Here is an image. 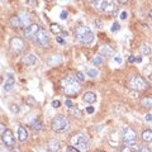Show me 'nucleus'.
Segmentation results:
<instances>
[{
  "instance_id": "1",
  "label": "nucleus",
  "mask_w": 152,
  "mask_h": 152,
  "mask_svg": "<svg viewBox=\"0 0 152 152\" xmlns=\"http://www.w3.org/2000/svg\"><path fill=\"white\" fill-rule=\"evenodd\" d=\"M81 86L76 83V79L72 76H66L61 80V90L66 95H75L80 91Z\"/></svg>"
},
{
  "instance_id": "2",
  "label": "nucleus",
  "mask_w": 152,
  "mask_h": 152,
  "mask_svg": "<svg viewBox=\"0 0 152 152\" xmlns=\"http://www.w3.org/2000/svg\"><path fill=\"white\" fill-rule=\"evenodd\" d=\"M75 37L77 38L79 42H81L84 45H89L94 41V34L93 32L90 31V28H88L86 26H80L75 29Z\"/></svg>"
},
{
  "instance_id": "3",
  "label": "nucleus",
  "mask_w": 152,
  "mask_h": 152,
  "mask_svg": "<svg viewBox=\"0 0 152 152\" xmlns=\"http://www.w3.org/2000/svg\"><path fill=\"white\" fill-rule=\"evenodd\" d=\"M71 146L75 147L76 150L85 152L89 150V140L83 133H76V134L71 137Z\"/></svg>"
},
{
  "instance_id": "4",
  "label": "nucleus",
  "mask_w": 152,
  "mask_h": 152,
  "mask_svg": "<svg viewBox=\"0 0 152 152\" xmlns=\"http://www.w3.org/2000/svg\"><path fill=\"white\" fill-rule=\"evenodd\" d=\"M52 129L56 132H66L70 129V123L67 121V118L64 115H56L51 123Z\"/></svg>"
},
{
  "instance_id": "5",
  "label": "nucleus",
  "mask_w": 152,
  "mask_h": 152,
  "mask_svg": "<svg viewBox=\"0 0 152 152\" xmlns=\"http://www.w3.org/2000/svg\"><path fill=\"white\" fill-rule=\"evenodd\" d=\"M136 138H137V134L132 128L126 127L123 129V142H124V145H134Z\"/></svg>"
},
{
  "instance_id": "6",
  "label": "nucleus",
  "mask_w": 152,
  "mask_h": 152,
  "mask_svg": "<svg viewBox=\"0 0 152 152\" xmlns=\"http://www.w3.org/2000/svg\"><path fill=\"white\" fill-rule=\"evenodd\" d=\"M34 39L37 43L42 47H50V39H48V36H47L45 29H39V32H38L37 36L34 37Z\"/></svg>"
},
{
  "instance_id": "7",
  "label": "nucleus",
  "mask_w": 152,
  "mask_h": 152,
  "mask_svg": "<svg viewBox=\"0 0 152 152\" xmlns=\"http://www.w3.org/2000/svg\"><path fill=\"white\" fill-rule=\"evenodd\" d=\"M39 26L38 24H31L29 27H26L24 31H23V36L26 38H32V37H36L37 33L39 32Z\"/></svg>"
},
{
  "instance_id": "8",
  "label": "nucleus",
  "mask_w": 152,
  "mask_h": 152,
  "mask_svg": "<svg viewBox=\"0 0 152 152\" xmlns=\"http://www.w3.org/2000/svg\"><path fill=\"white\" fill-rule=\"evenodd\" d=\"M10 47L15 53H19V52L23 51V48H24V43H23V41L20 39V38L14 37L10 39Z\"/></svg>"
},
{
  "instance_id": "9",
  "label": "nucleus",
  "mask_w": 152,
  "mask_h": 152,
  "mask_svg": "<svg viewBox=\"0 0 152 152\" xmlns=\"http://www.w3.org/2000/svg\"><path fill=\"white\" fill-rule=\"evenodd\" d=\"M1 141L7 147H13L14 146V134H13V132L10 129H7L5 133L1 136Z\"/></svg>"
},
{
  "instance_id": "10",
  "label": "nucleus",
  "mask_w": 152,
  "mask_h": 152,
  "mask_svg": "<svg viewBox=\"0 0 152 152\" xmlns=\"http://www.w3.org/2000/svg\"><path fill=\"white\" fill-rule=\"evenodd\" d=\"M132 86L138 89V90H143L147 88V83L145 79H142L141 76H134L133 77V81H132Z\"/></svg>"
},
{
  "instance_id": "11",
  "label": "nucleus",
  "mask_w": 152,
  "mask_h": 152,
  "mask_svg": "<svg viewBox=\"0 0 152 152\" xmlns=\"http://www.w3.org/2000/svg\"><path fill=\"white\" fill-rule=\"evenodd\" d=\"M141 147L138 145H124L121 148V152H140Z\"/></svg>"
},
{
  "instance_id": "12",
  "label": "nucleus",
  "mask_w": 152,
  "mask_h": 152,
  "mask_svg": "<svg viewBox=\"0 0 152 152\" xmlns=\"http://www.w3.org/2000/svg\"><path fill=\"white\" fill-rule=\"evenodd\" d=\"M14 84H15L14 76H13L12 74H9V75H8L7 81H5V84H4V90H5V91H9V90H12L13 86H14Z\"/></svg>"
},
{
  "instance_id": "13",
  "label": "nucleus",
  "mask_w": 152,
  "mask_h": 152,
  "mask_svg": "<svg viewBox=\"0 0 152 152\" xmlns=\"http://www.w3.org/2000/svg\"><path fill=\"white\" fill-rule=\"evenodd\" d=\"M100 9L104 13H112L114 10V3L113 1H103Z\"/></svg>"
},
{
  "instance_id": "14",
  "label": "nucleus",
  "mask_w": 152,
  "mask_h": 152,
  "mask_svg": "<svg viewBox=\"0 0 152 152\" xmlns=\"http://www.w3.org/2000/svg\"><path fill=\"white\" fill-rule=\"evenodd\" d=\"M28 138V131L24 127H19L18 128V140L20 142H24Z\"/></svg>"
},
{
  "instance_id": "15",
  "label": "nucleus",
  "mask_w": 152,
  "mask_h": 152,
  "mask_svg": "<svg viewBox=\"0 0 152 152\" xmlns=\"http://www.w3.org/2000/svg\"><path fill=\"white\" fill-rule=\"evenodd\" d=\"M48 150H50L51 152H56V151H58V150H60V142L57 141L56 138L50 140V142H48Z\"/></svg>"
},
{
  "instance_id": "16",
  "label": "nucleus",
  "mask_w": 152,
  "mask_h": 152,
  "mask_svg": "<svg viewBox=\"0 0 152 152\" xmlns=\"http://www.w3.org/2000/svg\"><path fill=\"white\" fill-rule=\"evenodd\" d=\"M23 62H24L27 66H33L37 64V57L34 55H28L23 58Z\"/></svg>"
},
{
  "instance_id": "17",
  "label": "nucleus",
  "mask_w": 152,
  "mask_h": 152,
  "mask_svg": "<svg viewBox=\"0 0 152 152\" xmlns=\"http://www.w3.org/2000/svg\"><path fill=\"white\" fill-rule=\"evenodd\" d=\"M84 100L86 102V103H95L96 102V95H95L93 91H86L84 94Z\"/></svg>"
},
{
  "instance_id": "18",
  "label": "nucleus",
  "mask_w": 152,
  "mask_h": 152,
  "mask_svg": "<svg viewBox=\"0 0 152 152\" xmlns=\"http://www.w3.org/2000/svg\"><path fill=\"white\" fill-rule=\"evenodd\" d=\"M19 18H20V22H22V26H27L29 27L31 24V19H29V15H28L27 13H22L20 15H19Z\"/></svg>"
},
{
  "instance_id": "19",
  "label": "nucleus",
  "mask_w": 152,
  "mask_h": 152,
  "mask_svg": "<svg viewBox=\"0 0 152 152\" xmlns=\"http://www.w3.org/2000/svg\"><path fill=\"white\" fill-rule=\"evenodd\" d=\"M142 140L145 142H152V131L151 129H146L142 133Z\"/></svg>"
},
{
  "instance_id": "20",
  "label": "nucleus",
  "mask_w": 152,
  "mask_h": 152,
  "mask_svg": "<svg viewBox=\"0 0 152 152\" xmlns=\"http://www.w3.org/2000/svg\"><path fill=\"white\" fill-rule=\"evenodd\" d=\"M10 24L13 27H22V22H20V18H19V15H14L10 18Z\"/></svg>"
},
{
  "instance_id": "21",
  "label": "nucleus",
  "mask_w": 152,
  "mask_h": 152,
  "mask_svg": "<svg viewBox=\"0 0 152 152\" xmlns=\"http://www.w3.org/2000/svg\"><path fill=\"white\" fill-rule=\"evenodd\" d=\"M51 32L55 33V34H60V33H62V28H61L60 24H56V23H53V24H51Z\"/></svg>"
},
{
  "instance_id": "22",
  "label": "nucleus",
  "mask_w": 152,
  "mask_h": 152,
  "mask_svg": "<svg viewBox=\"0 0 152 152\" xmlns=\"http://www.w3.org/2000/svg\"><path fill=\"white\" fill-rule=\"evenodd\" d=\"M70 114L72 117H75V118H80L81 117V110H80L79 108H76V107H72V108H70Z\"/></svg>"
},
{
  "instance_id": "23",
  "label": "nucleus",
  "mask_w": 152,
  "mask_h": 152,
  "mask_svg": "<svg viewBox=\"0 0 152 152\" xmlns=\"http://www.w3.org/2000/svg\"><path fill=\"white\" fill-rule=\"evenodd\" d=\"M31 127H32L34 131H41L42 128H43V124H42V123L38 121V119H36V121H33V122L31 123Z\"/></svg>"
},
{
  "instance_id": "24",
  "label": "nucleus",
  "mask_w": 152,
  "mask_h": 152,
  "mask_svg": "<svg viewBox=\"0 0 152 152\" xmlns=\"http://www.w3.org/2000/svg\"><path fill=\"white\" fill-rule=\"evenodd\" d=\"M61 57L58 56V55H55V56H52V58L50 60V64L51 65H58V64H61Z\"/></svg>"
},
{
  "instance_id": "25",
  "label": "nucleus",
  "mask_w": 152,
  "mask_h": 152,
  "mask_svg": "<svg viewBox=\"0 0 152 152\" xmlns=\"http://www.w3.org/2000/svg\"><path fill=\"white\" fill-rule=\"evenodd\" d=\"M142 105L143 107H147V108H152V98H145L142 99Z\"/></svg>"
},
{
  "instance_id": "26",
  "label": "nucleus",
  "mask_w": 152,
  "mask_h": 152,
  "mask_svg": "<svg viewBox=\"0 0 152 152\" xmlns=\"http://www.w3.org/2000/svg\"><path fill=\"white\" fill-rule=\"evenodd\" d=\"M100 52H102V55H112L113 53V50L109 46H103V48H102Z\"/></svg>"
},
{
  "instance_id": "27",
  "label": "nucleus",
  "mask_w": 152,
  "mask_h": 152,
  "mask_svg": "<svg viewBox=\"0 0 152 152\" xmlns=\"http://www.w3.org/2000/svg\"><path fill=\"white\" fill-rule=\"evenodd\" d=\"M88 75L90 76V77H96V76L99 75V72H98V70L96 69H89L88 70Z\"/></svg>"
},
{
  "instance_id": "28",
  "label": "nucleus",
  "mask_w": 152,
  "mask_h": 152,
  "mask_svg": "<svg viewBox=\"0 0 152 152\" xmlns=\"http://www.w3.org/2000/svg\"><path fill=\"white\" fill-rule=\"evenodd\" d=\"M142 53L143 55H150L151 53V48L148 45H143L142 46Z\"/></svg>"
},
{
  "instance_id": "29",
  "label": "nucleus",
  "mask_w": 152,
  "mask_h": 152,
  "mask_svg": "<svg viewBox=\"0 0 152 152\" xmlns=\"http://www.w3.org/2000/svg\"><path fill=\"white\" fill-rule=\"evenodd\" d=\"M102 61H103V60H102V57H100V56H96V57H94V58L91 60V62H93L94 65H100V64H102Z\"/></svg>"
},
{
  "instance_id": "30",
  "label": "nucleus",
  "mask_w": 152,
  "mask_h": 152,
  "mask_svg": "<svg viewBox=\"0 0 152 152\" xmlns=\"http://www.w3.org/2000/svg\"><path fill=\"white\" fill-rule=\"evenodd\" d=\"M76 80H79L80 83H83L84 80H85L84 74H83V72H80V71H79V72H76Z\"/></svg>"
},
{
  "instance_id": "31",
  "label": "nucleus",
  "mask_w": 152,
  "mask_h": 152,
  "mask_svg": "<svg viewBox=\"0 0 152 152\" xmlns=\"http://www.w3.org/2000/svg\"><path fill=\"white\" fill-rule=\"evenodd\" d=\"M10 110L13 113H18L19 112V105H17V104H12V105H10Z\"/></svg>"
},
{
  "instance_id": "32",
  "label": "nucleus",
  "mask_w": 152,
  "mask_h": 152,
  "mask_svg": "<svg viewBox=\"0 0 152 152\" xmlns=\"http://www.w3.org/2000/svg\"><path fill=\"white\" fill-rule=\"evenodd\" d=\"M119 28H121V24H119V23H114V24H113V27L110 28V29H112V32H115V31H119Z\"/></svg>"
},
{
  "instance_id": "33",
  "label": "nucleus",
  "mask_w": 152,
  "mask_h": 152,
  "mask_svg": "<svg viewBox=\"0 0 152 152\" xmlns=\"http://www.w3.org/2000/svg\"><path fill=\"white\" fill-rule=\"evenodd\" d=\"M66 152H80V151L76 150L75 147H72V146H69L67 148H66Z\"/></svg>"
},
{
  "instance_id": "34",
  "label": "nucleus",
  "mask_w": 152,
  "mask_h": 152,
  "mask_svg": "<svg viewBox=\"0 0 152 152\" xmlns=\"http://www.w3.org/2000/svg\"><path fill=\"white\" fill-rule=\"evenodd\" d=\"M60 105H61L60 100H53V102H52V107H53V108H58Z\"/></svg>"
},
{
  "instance_id": "35",
  "label": "nucleus",
  "mask_w": 152,
  "mask_h": 152,
  "mask_svg": "<svg viewBox=\"0 0 152 152\" xmlns=\"http://www.w3.org/2000/svg\"><path fill=\"white\" fill-rule=\"evenodd\" d=\"M140 152H151V150H150V147H147V146H143V147H141Z\"/></svg>"
},
{
  "instance_id": "36",
  "label": "nucleus",
  "mask_w": 152,
  "mask_h": 152,
  "mask_svg": "<svg viewBox=\"0 0 152 152\" xmlns=\"http://www.w3.org/2000/svg\"><path fill=\"white\" fill-rule=\"evenodd\" d=\"M61 19H66V18H67V12H66V10H62V12H61Z\"/></svg>"
},
{
  "instance_id": "37",
  "label": "nucleus",
  "mask_w": 152,
  "mask_h": 152,
  "mask_svg": "<svg viewBox=\"0 0 152 152\" xmlns=\"http://www.w3.org/2000/svg\"><path fill=\"white\" fill-rule=\"evenodd\" d=\"M5 131H7V129H5V126H4L3 123H1V124H0V132H1V136L4 134V133H5Z\"/></svg>"
},
{
  "instance_id": "38",
  "label": "nucleus",
  "mask_w": 152,
  "mask_h": 152,
  "mask_svg": "<svg viewBox=\"0 0 152 152\" xmlns=\"http://www.w3.org/2000/svg\"><path fill=\"white\" fill-rule=\"evenodd\" d=\"M66 107H69V108H72V102L70 100V99H67V100H66Z\"/></svg>"
},
{
  "instance_id": "39",
  "label": "nucleus",
  "mask_w": 152,
  "mask_h": 152,
  "mask_svg": "<svg viewBox=\"0 0 152 152\" xmlns=\"http://www.w3.org/2000/svg\"><path fill=\"white\" fill-rule=\"evenodd\" d=\"M86 113L93 114V113H94V108H93V107H88V108H86Z\"/></svg>"
},
{
  "instance_id": "40",
  "label": "nucleus",
  "mask_w": 152,
  "mask_h": 152,
  "mask_svg": "<svg viewBox=\"0 0 152 152\" xmlns=\"http://www.w3.org/2000/svg\"><path fill=\"white\" fill-rule=\"evenodd\" d=\"M56 41H57V42H58V43H60V45H65V41H64V39H62V38H61V37H57V38H56Z\"/></svg>"
},
{
  "instance_id": "41",
  "label": "nucleus",
  "mask_w": 152,
  "mask_h": 152,
  "mask_svg": "<svg viewBox=\"0 0 152 152\" xmlns=\"http://www.w3.org/2000/svg\"><path fill=\"white\" fill-rule=\"evenodd\" d=\"M127 17H128L127 12H122V13H121V19H126Z\"/></svg>"
},
{
  "instance_id": "42",
  "label": "nucleus",
  "mask_w": 152,
  "mask_h": 152,
  "mask_svg": "<svg viewBox=\"0 0 152 152\" xmlns=\"http://www.w3.org/2000/svg\"><path fill=\"white\" fill-rule=\"evenodd\" d=\"M146 121L147 122H150V121H152V114H146Z\"/></svg>"
},
{
  "instance_id": "43",
  "label": "nucleus",
  "mask_w": 152,
  "mask_h": 152,
  "mask_svg": "<svg viewBox=\"0 0 152 152\" xmlns=\"http://www.w3.org/2000/svg\"><path fill=\"white\" fill-rule=\"evenodd\" d=\"M114 61H115V62H118V64H121V62H122V58H121L119 56H115V57H114Z\"/></svg>"
},
{
  "instance_id": "44",
  "label": "nucleus",
  "mask_w": 152,
  "mask_h": 152,
  "mask_svg": "<svg viewBox=\"0 0 152 152\" xmlns=\"http://www.w3.org/2000/svg\"><path fill=\"white\" fill-rule=\"evenodd\" d=\"M27 4H31V5H37V1H34V0H28V1H26Z\"/></svg>"
},
{
  "instance_id": "45",
  "label": "nucleus",
  "mask_w": 152,
  "mask_h": 152,
  "mask_svg": "<svg viewBox=\"0 0 152 152\" xmlns=\"http://www.w3.org/2000/svg\"><path fill=\"white\" fill-rule=\"evenodd\" d=\"M136 61V57H133V56H129V58H128V62L132 64V62H134Z\"/></svg>"
},
{
  "instance_id": "46",
  "label": "nucleus",
  "mask_w": 152,
  "mask_h": 152,
  "mask_svg": "<svg viewBox=\"0 0 152 152\" xmlns=\"http://www.w3.org/2000/svg\"><path fill=\"white\" fill-rule=\"evenodd\" d=\"M10 152H20V150L17 148V147H13V148L10 150Z\"/></svg>"
},
{
  "instance_id": "47",
  "label": "nucleus",
  "mask_w": 152,
  "mask_h": 152,
  "mask_svg": "<svg viewBox=\"0 0 152 152\" xmlns=\"http://www.w3.org/2000/svg\"><path fill=\"white\" fill-rule=\"evenodd\" d=\"M141 61H142L141 57H136V62H141Z\"/></svg>"
},
{
  "instance_id": "48",
  "label": "nucleus",
  "mask_w": 152,
  "mask_h": 152,
  "mask_svg": "<svg viewBox=\"0 0 152 152\" xmlns=\"http://www.w3.org/2000/svg\"><path fill=\"white\" fill-rule=\"evenodd\" d=\"M0 152H8L5 148H4V147H1V150H0Z\"/></svg>"
},
{
  "instance_id": "49",
  "label": "nucleus",
  "mask_w": 152,
  "mask_h": 152,
  "mask_svg": "<svg viewBox=\"0 0 152 152\" xmlns=\"http://www.w3.org/2000/svg\"><path fill=\"white\" fill-rule=\"evenodd\" d=\"M150 17H151V18H152V10H151V12H150Z\"/></svg>"
},
{
  "instance_id": "50",
  "label": "nucleus",
  "mask_w": 152,
  "mask_h": 152,
  "mask_svg": "<svg viewBox=\"0 0 152 152\" xmlns=\"http://www.w3.org/2000/svg\"><path fill=\"white\" fill-rule=\"evenodd\" d=\"M96 152H104V151H96Z\"/></svg>"
}]
</instances>
